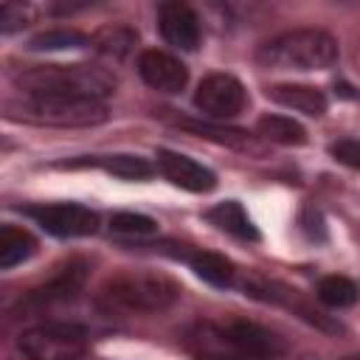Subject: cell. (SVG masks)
Here are the masks:
<instances>
[{"mask_svg":"<svg viewBox=\"0 0 360 360\" xmlns=\"http://www.w3.org/2000/svg\"><path fill=\"white\" fill-rule=\"evenodd\" d=\"M183 349L194 360H278L287 343L248 318H197L183 329Z\"/></svg>","mask_w":360,"mask_h":360,"instance_id":"obj_1","label":"cell"},{"mask_svg":"<svg viewBox=\"0 0 360 360\" xmlns=\"http://www.w3.org/2000/svg\"><path fill=\"white\" fill-rule=\"evenodd\" d=\"M180 298V284L158 270H121L101 281L96 301L104 312L155 315Z\"/></svg>","mask_w":360,"mask_h":360,"instance_id":"obj_2","label":"cell"},{"mask_svg":"<svg viewBox=\"0 0 360 360\" xmlns=\"http://www.w3.org/2000/svg\"><path fill=\"white\" fill-rule=\"evenodd\" d=\"M14 84L20 93H56V96H79L104 101L115 93L118 79L101 68L87 62L73 65H31L14 73Z\"/></svg>","mask_w":360,"mask_h":360,"instance_id":"obj_3","label":"cell"},{"mask_svg":"<svg viewBox=\"0 0 360 360\" xmlns=\"http://www.w3.org/2000/svg\"><path fill=\"white\" fill-rule=\"evenodd\" d=\"M6 118L34 124V127H96L107 121V104L79 96L56 93H20L6 98Z\"/></svg>","mask_w":360,"mask_h":360,"instance_id":"obj_4","label":"cell"},{"mask_svg":"<svg viewBox=\"0 0 360 360\" xmlns=\"http://www.w3.org/2000/svg\"><path fill=\"white\" fill-rule=\"evenodd\" d=\"M338 56V39L323 28H292L256 51V62L267 70H326Z\"/></svg>","mask_w":360,"mask_h":360,"instance_id":"obj_5","label":"cell"},{"mask_svg":"<svg viewBox=\"0 0 360 360\" xmlns=\"http://www.w3.org/2000/svg\"><path fill=\"white\" fill-rule=\"evenodd\" d=\"M87 343V329L73 321H45L22 329L17 338V349L25 360H79Z\"/></svg>","mask_w":360,"mask_h":360,"instance_id":"obj_6","label":"cell"},{"mask_svg":"<svg viewBox=\"0 0 360 360\" xmlns=\"http://www.w3.org/2000/svg\"><path fill=\"white\" fill-rule=\"evenodd\" d=\"M194 104L202 115L214 121H228L248 107V90L231 73H208L194 90Z\"/></svg>","mask_w":360,"mask_h":360,"instance_id":"obj_7","label":"cell"},{"mask_svg":"<svg viewBox=\"0 0 360 360\" xmlns=\"http://www.w3.org/2000/svg\"><path fill=\"white\" fill-rule=\"evenodd\" d=\"M239 284H242L245 295H250V298H259V301H270V304L287 307V309H292L298 318H304L307 323H312V326H318V329H326V332H343L340 323H335L329 315H323L321 309H315L298 290H292V287H287V284H281V281H270V278H264V276H245Z\"/></svg>","mask_w":360,"mask_h":360,"instance_id":"obj_8","label":"cell"},{"mask_svg":"<svg viewBox=\"0 0 360 360\" xmlns=\"http://www.w3.org/2000/svg\"><path fill=\"white\" fill-rule=\"evenodd\" d=\"M25 214L48 233L62 239L90 236L98 228V214L79 202H51V205H31Z\"/></svg>","mask_w":360,"mask_h":360,"instance_id":"obj_9","label":"cell"},{"mask_svg":"<svg viewBox=\"0 0 360 360\" xmlns=\"http://www.w3.org/2000/svg\"><path fill=\"white\" fill-rule=\"evenodd\" d=\"M84 278H87V264L84 262H68L45 284H39L37 290H31L25 295L22 307L25 309H34V312H42V309H48L53 304H68V301H73L82 292Z\"/></svg>","mask_w":360,"mask_h":360,"instance_id":"obj_10","label":"cell"},{"mask_svg":"<svg viewBox=\"0 0 360 360\" xmlns=\"http://www.w3.org/2000/svg\"><path fill=\"white\" fill-rule=\"evenodd\" d=\"M138 76L158 93H180L188 84V68L180 62V56L160 51V48L141 51Z\"/></svg>","mask_w":360,"mask_h":360,"instance_id":"obj_11","label":"cell"},{"mask_svg":"<svg viewBox=\"0 0 360 360\" xmlns=\"http://www.w3.org/2000/svg\"><path fill=\"white\" fill-rule=\"evenodd\" d=\"M158 172L177 188L183 191H194V194H205L217 186V174L211 169H205L202 163L180 155V152H172V149H158Z\"/></svg>","mask_w":360,"mask_h":360,"instance_id":"obj_12","label":"cell"},{"mask_svg":"<svg viewBox=\"0 0 360 360\" xmlns=\"http://www.w3.org/2000/svg\"><path fill=\"white\" fill-rule=\"evenodd\" d=\"M158 28L163 39L180 51H194L200 45V20L191 6L169 0L158 6Z\"/></svg>","mask_w":360,"mask_h":360,"instance_id":"obj_13","label":"cell"},{"mask_svg":"<svg viewBox=\"0 0 360 360\" xmlns=\"http://www.w3.org/2000/svg\"><path fill=\"white\" fill-rule=\"evenodd\" d=\"M177 127L200 135V138H208L214 143H222V146H231L236 152H245V155H264V143L259 141V135H250L245 129H236V127H219V124H208V121H191V118H177L174 121Z\"/></svg>","mask_w":360,"mask_h":360,"instance_id":"obj_14","label":"cell"},{"mask_svg":"<svg viewBox=\"0 0 360 360\" xmlns=\"http://www.w3.org/2000/svg\"><path fill=\"white\" fill-rule=\"evenodd\" d=\"M267 96L281 104V107H290L295 112H304V115H323L326 112V96L323 90L312 87V84H273L267 90Z\"/></svg>","mask_w":360,"mask_h":360,"instance_id":"obj_15","label":"cell"},{"mask_svg":"<svg viewBox=\"0 0 360 360\" xmlns=\"http://www.w3.org/2000/svg\"><path fill=\"white\" fill-rule=\"evenodd\" d=\"M205 217H208L211 225H217L219 231H225V233H231V236H236V239H245V242H256V239H259L256 225L250 222L248 211H245L242 202H236V200L217 202Z\"/></svg>","mask_w":360,"mask_h":360,"instance_id":"obj_16","label":"cell"},{"mask_svg":"<svg viewBox=\"0 0 360 360\" xmlns=\"http://www.w3.org/2000/svg\"><path fill=\"white\" fill-rule=\"evenodd\" d=\"M186 262L191 264V270H194L202 281H208V284H214V287H231V284L236 281V267H233V262H231L228 256H222V253H214V250H194V253L186 256Z\"/></svg>","mask_w":360,"mask_h":360,"instance_id":"obj_17","label":"cell"},{"mask_svg":"<svg viewBox=\"0 0 360 360\" xmlns=\"http://www.w3.org/2000/svg\"><path fill=\"white\" fill-rule=\"evenodd\" d=\"M135 42H138V34L129 25H121V22L101 25L90 37V48L98 51L107 59H124V56H129V51L135 48Z\"/></svg>","mask_w":360,"mask_h":360,"instance_id":"obj_18","label":"cell"},{"mask_svg":"<svg viewBox=\"0 0 360 360\" xmlns=\"http://www.w3.org/2000/svg\"><path fill=\"white\" fill-rule=\"evenodd\" d=\"M256 132L262 141L270 143H281V146H301L307 141V129L290 118V115H278V112H267L256 121Z\"/></svg>","mask_w":360,"mask_h":360,"instance_id":"obj_19","label":"cell"},{"mask_svg":"<svg viewBox=\"0 0 360 360\" xmlns=\"http://www.w3.org/2000/svg\"><path fill=\"white\" fill-rule=\"evenodd\" d=\"M37 250V239L17 225H3L0 228V270H11L14 264L31 259Z\"/></svg>","mask_w":360,"mask_h":360,"instance_id":"obj_20","label":"cell"},{"mask_svg":"<svg viewBox=\"0 0 360 360\" xmlns=\"http://www.w3.org/2000/svg\"><path fill=\"white\" fill-rule=\"evenodd\" d=\"M90 163H96L104 172L124 177V180H146L155 172L152 163L146 158H138V155H101V158H93Z\"/></svg>","mask_w":360,"mask_h":360,"instance_id":"obj_21","label":"cell"},{"mask_svg":"<svg viewBox=\"0 0 360 360\" xmlns=\"http://www.w3.org/2000/svg\"><path fill=\"white\" fill-rule=\"evenodd\" d=\"M318 301L329 309H346L357 301V287L352 278L346 276H323L318 281V290H315Z\"/></svg>","mask_w":360,"mask_h":360,"instance_id":"obj_22","label":"cell"},{"mask_svg":"<svg viewBox=\"0 0 360 360\" xmlns=\"http://www.w3.org/2000/svg\"><path fill=\"white\" fill-rule=\"evenodd\" d=\"M90 45V37L73 28H48L31 37L28 48L31 51H62V48H82Z\"/></svg>","mask_w":360,"mask_h":360,"instance_id":"obj_23","label":"cell"},{"mask_svg":"<svg viewBox=\"0 0 360 360\" xmlns=\"http://www.w3.org/2000/svg\"><path fill=\"white\" fill-rule=\"evenodd\" d=\"M110 231L118 236H129V239H143V236H155L158 233V222L146 214H135V211H118L110 217Z\"/></svg>","mask_w":360,"mask_h":360,"instance_id":"obj_24","label":"cell"},{"mask_svg":"<svg viewBox=\"0 0 360 360\" xmlns=\"http://www.w3.org/2000/svg\"><path fill=\"white\" fill-rule=\"evenodd\" d=\"M28 22H31V6H25V3H3V8H0V31L3 34H14Z\"/></svg>","mask_w":360,"mask_h":360,"instance_id":"obj_25","label":"cell"},{"mask_svg":"<svg viewBox=\"0 0 360 360\" xmlns=\"http://www.w3.org/2000/svg\"><path fill=\"white\" fill-rule=\"evenodd\" d=\"M329 155H332L338 163H343V166L360 172V141H357V138H340V141L329 143Z\"/></svg>","mask_w":360,"mask_h":360,"instance_id":"obj_26","label":"cell"},{"mask_svg":"<svg viewBox=\"0 0 360 360\" xmlns=\"http://www.w3.org/2000/svg\"><path fill=\"white\" fill-rule=\"evenodd\" d=\"M346 360H360V354H352V357H346Z\"/></svg>","mask_w":360,"mask_h":360,"instance_id":"obj_27","label":"cell"}]
</instances>
